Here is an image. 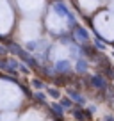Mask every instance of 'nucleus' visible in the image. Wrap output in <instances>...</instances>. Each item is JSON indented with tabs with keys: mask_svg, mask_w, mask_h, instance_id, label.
Returning a JSON list of instances; mask_svg holds the SVG:
<instances>
[{
	"mask_svg": "<svg viewBox=\"0 0 114 121\" xmlns=\"http://www.w3.org/2000/svg\"><path fill=\"white\" fill-rule=\"evenodd\" d=\"M52 110H53V114H55V116H59V117L64 114V110H62V105H59V103H52Z\"/></svg>",
	"mask_w": 114,
	"mask_h": 121,
	"instance_id": "nucleus-4",
	"label": "nucleus"
},
{
	"mask_svg": "<svg viewBox=\"0 0 114 121\" xmlns=\"http://www.w3.org/2000/svg\"><path fill=\"white\" fill-rule=\"evenodd\" d=\"M48 93L53 96V98H59V91H57V89H52V87H50V89H48Z\"/></svg>",
	"mask_w": 114,
	"mask_h": 121,
	"instance_id": "nucleus-7",
	"label": "nucleus"
},
{
	"mask_svg": "<svg viewBox=\"0 0 114 121\" xmlns=\"http://www.w3.org/2000/svg\"><path fill=\"white\" fill-rule=\"evenodd\" d=\"M45 98L46 96L43 95V93H36V100H38V102H45Z\"/></svg>",
	"mask_w": 114,
	"mask_h": 121,
	"instance_id": "nucleus-8",
	"label": "nucleus"
},
{
	"mask_svg": "<svg viewBox=\"0 0 114 121\" xmlns=\"http://www.w3.org/2000/svg\"><path fill=\"white\" fill-rule=\"evenodd\" d=\"M68 93H70V96H71V98H73V100H75V102H77V103H80V105H82V103H86V100H84V96H82V95H79V93H77V91H73V89H70V91H68Z\"/></svg>",
	"mask_w": 114,
	"mask_h": 121,
	"instance_id": "nucleus-3",
	"label": "nucleus"
},
{
	"mask_svg": "<svg viewBox=\"0 0 114 121\" xmlns=\"http://www.w3.org/2000/svg\"><path fill=\"white\" fill-rule=\"evenodd\" d=\"M68 69H70V62L68 60H59V62L55 64V71L57 73H66Z\"/></svg>",
	"mask_w": 114,
	"mask_h": 121,
	"instance_id": "nucleus-1",
	"label": "nucleus"
},
{
	"mask_svg": "<svg viewBox=\"0 0 114 121\" xmlns=\"http://www.w3.org/2000/svg\"><path fill=\"white\" fill-rule=\"evenodd\" d=\"M91 82H93V86L98 87V89H105V80H103V77L95 75V77L91 78Z\"/></svg>",
	"mask_w": 114,
	"mask_h": 121,
	"instance_id": "nucleus-2",
	"label": "nucleus"
},
{
	"mask_svg": "<svg viewBox=\"0 0 114 121\" xmlns=\"http://www.w3.org/2000/svg\"><path fill=\"white\" fill-rule=\"evenodd\" d=\"M73 116H75L79 121H86V119H88V114H84L82 110H79V109H77V110H73Z\"/></svg>",
	"mask_w": 114,
	"mask_h": 121,
	"instance_id": "nucleus-6",
	"label": "nucleus"
},
{
	"mask_svg": "<svg viewBox=\"0 0 114 121\" xmlns=\"http://www.w3.org/2000/svg\"><path fill=\"white\" fill-rule=\"evenodd\" d=\"M32 84H34V87H38V89H41V87H43V84L39 82V80H34Z\"/></svg>",
	"mask_w": 114,
	"mask_h": 121,
	"instance_id": "nucleus-9",
	"label": "nucleus"
},
{
	"mask_svg": "<svg viewBox=\"0 0 114 121\" xmlns=\"http://www.w3.org/2000/svg\"><path fill=\"white\" fill-rule=\"evenodd\" d=\"M77 69H79L80 73L88 71V62H86L84 59H79V62H77Z\"/></svg>",
	"mask_w": 114,
	"mask_h": 121,
	"instance_id": "nucleus-5",
	"label": "nucleus"
},
{
	"mask_svg": "<svg viewBox=\"0 0 114 121\" xmlns=\"http://www.w3.org/2000/svg\"><path fill=\"white\" fill-rule=\"evenodd\" d=\"M62 105L64 107H71V102H70V100H62Z\"/></svg>",
	"mask_w": 114,
	"mask_h": 121,
	"instance_id": "nucleus-10",
	"label": "nucleus"
}]
</instances>
